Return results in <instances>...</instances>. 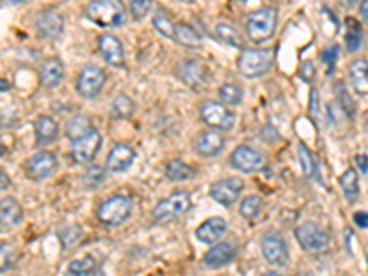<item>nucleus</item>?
Listing matches in <instances>:
<instances>
[{"mask_svg": "<svg viewBox=\"0 0 368 276\" xmlns=\"http://www.w3.org/2000/svg\"><path fill=\"white\" fill-rule=\"evenodd\" d=\"M85 17L101 28H118L125 23V6L122 0H91Z\"/></svg>", "mask_w": 368, "mask_h": 276, "instance_id": "obj_1", "label": "nucleus"}, {"mask_svg": "<svg viewBox=\"0 0 368 276\" xmlns=\"http://www.w3.org/2000/svg\"><path fill=\"white\" fill-rule=\"evenodd\" d=\"M276 24H278V11L272 6L256 9L247 17V24H245V32L247 37L256 45L267 42L272 39L276 32Z\"/></svg>", "mask_w": 368, "mask_h": 276, "instance_id": "obj_2", "label": "nucleus"}, {"mask_svg": "<svg viewBox=\"0 0 368 276\" xmlns=\"http://www.w3.org/2000/svg\"><path fill=\"white\" fill-rule=\"evenodd\" d=\"M275 61V52L271 48H245L239 54L238 70L247 79H258L269 74Z\"/></svg>", "mask_w": 368, "mask_h": 276, "instance_id": "obj_3", "label": "nucleus"}, {"mask_svg": "<svg viewBox=\"0 0 368 276\" xmlns=\"http://www.w3.org/2000/svg\"><path fill=\"white\" fill-rule=\"evenodd\" d=\"M190 208H192L190 193L179 190L156 202V207L153 208V219L155 223H170V221L179 219L180 216L188 214Z\"/></svg>", "mask_w": 368, "mask_h": 276, "instance_id": "obj_4", "label": "nucleus"}, {"mask_svg": "<svg viewBox=\"0 0 368 276\" xmlns=\"http://www.w3.org/2000/svg\"><path fill=\"white\" fill-rule=\"evenodd\" d=\"M133 210V202L127 195H113V197L105 199L100 202V207L96 210V217L101 225L105 226H120L122 223L127 221Z\"/></svg>", "mask_w": 368, "mask_h": 276, "instance_id": "obj_5", "label": "nucleus"}, {"mask_svg": "<svg viewBox=\"0 0 368 276\" xmlns=\"http://www.w3.org/2000/svg\"><path fill=\"white\" fill-rule=\"evenodd\" d=\"M199 115H201L202 122L214 131H230L234 127V113L226 109V105H223L219 101L205 100L199 105Z\"/></svg>", "mask_w": 368, "mask_h": 276, "instance_id": "obj_6", "label": "nucleus"}, {"mask_svg": "<svg viewBox=\"0 0 368 276\" xmlns=\"http://www.w3.org/2000/svg\"><path fill=\"white\" fill-rule=\"evenodd\" d=\"M294 238H297L300 247L304 251H308V253H322L330 245V234L321 225L313 223V221L300 223L294 229Z\"/></svg>", "mask_w": 368, "mask_h": 276, "instance_id": "obj_7", "label": "nucleus"}, {"mask_svg": "<svg viewBox=\"0 0 368 276\" xmlns=\"http://www.w3.org/2000/svg\"><path fill=\"white\" fill-rule=\"evenodd\" d=\"M105 81L107 76L103 69H100L96 64H85L78 76L76 88H78L79 96L85 98V100H92L100 94L101 88L105 87Z\"/></svg>", "mask_w": 368, "mask_h": 276, "instance_id": "obj_8", "label": "nucleus"}, {"mask_svg": "<svg viewBox=\"0 0 368 276\" xmlns=\"http://www.w3.org/2000/svg\"><path fill=\"white\" fill-rule=\"evenodd\" d=\"M260 248H262L263 260L269 265L282 267L289 260V248L278 232H265L262 236V241H260Z\"/></svg>", "mask_w": 368, "mask_h": 276, "instance_id": "obj_9", "label": "nucleus"}, {"mask_svg": "<svg viewBox=\"0 0 368 276\" xmlns=\"http://www.w3.org/2000/svg\"><path fill=\"white\" fill-rule=\"evenodd\" d=\"M230 164L236 170L243 171V173H254V171H260L265 166V156H263L262 151L254 149L253 146L241 144L230 155Z\"/></svg>", "mask_w": 368, "mask_h": 276, "instance_id": "obj_10", "label": "nucleus"}, {"mask_svg": "<svg viewBox=\"0 0 368 276\" xmlns=\"http://www.w3.org/2000/svg\"><path fill=\"white\" fill-rule=\"evenodd\" d=\"M57 168V156L52 151H37L24 164V171L32 180L48 179Z\"/></svg>", "mask_w": 368, "mask_h": 276, "instance_id": "obj_11", "label": "nucleus"}, {"mask_svg": "<svg viewBox=\"0 0 368 276\" xmlns=\"http://www.w3.org/2000/svg\"><path fill=\"white\" fill-rule=\"evenodd\" d=\"M243 192V180L238 177H229V179H221L210 186V195L221 207H232L238 201L239 193Z\"/></svg>", "mask_w": 368, "mask_h": 276, "instance_id": "obj_12", "label": "nucleus"}, {"mask_svg": "<svg viewBox=\"0 0 368 276\" xmlns=\"http://www.w3.org/2000/svg\"><path fill=\"white\" fill-rule=\"evenodd\" d=\"M175 74L177 78L180 79L183 83L190 85L193 88H201L207 85L208 79V70L207 67L197 59H184L177 64L175 69Z\"/></svg>", "mask_w": 368, "mask_h": 276, "instance_id": "obj_13", "label": "nucleus"}, {"mask_svg": "<svg viewBox=\"0 0 368 276\" xmlns=\"http://www.w3.org/2000/svg\"><path fill=\"white\" fill-rule=\"evenodd\" d=\"M101 147V134L98 129H92L88 131L85 137L78 138L76 142H72V159L74 162L78 164H85V162H91L96 153L100 151Z\"/></svg>", "mask_w": 368, "mask_h": 276, "instance_id": "obj_14", "label": "nucleus"}, {"mask_svg": "<svg viewBox=\"0 0 368 276\" xmlns=\"http://www.w3.org/2000/svg\"><path fill=\"white\" fill-rule=\"evenodd\" d=\"M35 28L41 37H46V39H55V37H59L64 30L63 15L54 8L42 9L41 13L37 15L35 18Z\"/></svg>", "mask_w": 368, "mask_h": 276, "instance_id": "obj_15", "label": "nucleus"}, {"mask_svg": "<svg viewBox=\"0 0 368 276\" xmlns=\"http://www.w3.org/2000/svg\"><path fill=\"white\" fill-rule=\"evenodd\" d=\"M98 50H100L101 57L105 59V63L113 64V67H124V45L120 42L118 37L109 35V33L100 35V39H98Z\"/></svg>", "mask_w": 368, "mask_h": 276, "instance_id": "obj_16", "label": "nucleus"}, {"mask_svg": "<svg viewBox=\"0 0 368 276\" xmlns=\"http://www.w3.org/2000/svg\"><path fill=\"white\" fill-rule=\"evenodd\" d=\"M193 149L195 153L201 156H217L223 149H225V138L221 137L217 131L210 129V131H202L195 137V142H193Z\"/></svg>", "mask_w": 368, "mask_h": 276, "instance_id": "obj_17", "label": "nucleus"}, {"mask_svg": "<svg viewBox=\"0 0 368 276\" xmlns=\"http://www.w3.org/2000/svg\"><path fill=\"white\" fill-rule=\"evenodd\" d=\"M236 254H238V247L232 241H221V243H216L205 254L202 263L210 267V269H219V267L229 265L236 258Z\"/></svg>", "mask_w": 368, "mask_h": 276, "instance_id": "obj_18", "label": "nucleus"}, {"mask_svg": "<svg viewBox=\"0 0 368 276\" xmlns=\"http://www.w3.org/2000/svg\"><path fill=\"white\" fill-rule=\"evenodd\" d=\"M134 159H137V153H134L133 147L127 146V144H116L107 155V168L113 173H122V171L131 168Z\"/></svg>", "mask_w": 368, "mask_h": 276, "instance_id": "obj_19", "label": "nucleus"}, {"mask_svg": "<svg viewBox=\"0 0 368 276\" xmlns=\"http://www.w3.org/2000/svg\"><path fill=\"white\" fill-rule=\"evenodd\" d=\"M226 232V221L223 217H208L207 221H202L199 229L195 230V236H197L199 241L207 245H214L216 241H219L221 236Z\"/></svg>", "mask_w": 368, "mask_h": 276, "instance_id": "obj_20", "label": "nucleus"}, {"mask_svg": "<svg viewBox=\"0 0 368 276\" xmlns=\"http://www.w3.org/2000/svg\"><path fill=\"white\" fill-rule=\"evenodd\" d=\"M41 85L45 88H55L59 87L61 81L64 78V64L63 61L57 59V57H50L46 59L41 67Z\"/></svg>", "mask_w": 368, "mask_h": 276, "instance_id": "obj_21", "label": "nucleus"}, {"mask_svg": "<svg viewBox=\"0 0 368 276\" xmlns=\"http://www.w3.org/2000/svg\"><path fill=\"white\" fill-rule=\"evenodd\" d=\"M24 210L13 197H4L0 202V225L2 230L15 229L23 221Z\"/></svg>", "mask_w": 368, "mask_h": 276, "instance_id": "obj_22", "label": "nucleus"}, {"mask_svg": "<svg viewBox=\"0 0 368 276\" xmlns=\"http://www.w3.org/2000/svg\"><path fill=\"white\" fill-rule=\"evenodd\" d=\"M348 78L352 87H354L357 96H368V61L367 59H355L350 64Z\"/></svg>", "mask_w": 368, "mask_h": 276, "instance_id": "obj_23", "label": "nucleus"}, {"mask_svg": "<svg viewBox=\"0 0 368 276\" xmlns=\"http://www.w3.org/2000/svg\"><path fill=\"white\" fill-rule=\"evenodd\" d=\"M64 276H103L101 263L94 256H85L70 262Z\"/></svg>", "mask_w": 368, "mask_h": 276, "instance_id": "obj_24", "label": "nucleus"}, {"mask_svg": "<svg viewBox=\"0 0 368 276\" xmlns=\"http://www.w3.org/2000/svg\"><path fill=\"white\" fill-rule=\"evenodd\" d=\"M59 137V125L52 116L41 115L35 120L37 144H50Z\"/></svg>", "mask_w": 368, "mask_h": 276, "instance_id": "obj_25", "label": "nucleus"}, {"mask_svg": "<svg viewBox=\"0 0 368 276\" xmlns=\"http://www.w3.org/2000/svg\"><path fill=\"white\" fill-rule=\"evenodd\" d=\"M175 42H179L184 48H199L202 42L201 33L195 30L193 26L186 23H177L175 24Z\"/></svg>", "mask_w": 368, "mask_h": 276, "instance_id": "obj_26", "label": "nucleus"}, {"mask_svg": "<svg viewBox=\"0 0 368 276\" xmlns=\"http://www.w3.org/2000/svg\"><path fill=\"white\" fill-rule=\"evenodd\" d=\"M299 161H300V168H302V173L306 175L308 179L317 177L318 175L317 156L313 155L311 149H309L304 142H299Z\"/></svg>", "mask_w": 368, "mask_h": 276, "instance_id": "obj_27", "label": "nucleus"}, {"mask_svg": "<svg viewBox=\"0 0 368 276\" xmlns=\"http://www.w3.org/2000/svg\"><path fill=\"white\" fill-rule=\"evenodd\" d=\"M346 35H345V42H346V50L348 52H357L363 45V28L361 24L355 21V18L348 17L346 18Z\"/></svg>", "mask_w": 368, "mask_h": 276, "instance_id": "obj_28", "label": "nucleus"}, {"mask_svg": "<svg viewBox=\"0 0 368 276\" xmlns=\"http://www.w3.org/2000/svg\"><path fill=\"white\" fill-rule=\"evenodd\" d=\"M91 120L85 115H76L67 122V137L70 138V142H76L78 138L85 137L88 131H92Z\"/></svg>", "mask_w": 368, "mask_h": 276, "instance_id": "obj_29", "label": "nucleus"}, {"mask_svg": "<svg viewBox=\"0 0 368 276\" xmlns=\"http://www.w3.org/2000/svg\"><path fill=\"white\" fill-rule=\"evenodd\" d=\"M137 110V103H134L127 94H120L115 98V101L110 103V116L118 120L131 118Z\"/></svg>", "mask_w": 368, "mask_h": 276, "instance_id": "obj_30", "label": "nucleus"}, {"mask_svg": "<svg viewBox=\"0 0 368 276\" xmlns=\"http://www.w3.org/2000/svg\"><path fill=\"white\" fill-rule=\"evenodd\" d=\"M340 188L348 202H355L359 197V177L354 168H348L345 173L340 175Z\"/></svg>", "mask_w": 368, "mask_h": 276, "instance_id": "obj_31", "label": "nucleus"}, {"mask_svg": "<svg viewBox=\"0 0 368 276\" xmlns=\"http://www.w3.org/2000/svg\"><path fill=\"white\" fill-rule=\"evenodd\" d=\"M164 173L166 177L173 183H180V180H188L193 177V170L190 168L186 162L179 161V159H173L166 164L164 168Z\"/></svg>", "mask_w": 368, "mask_h": 276, "instance_id": "obj_32", "label": "nucleus"}, {"mask_svg": "<svg viewBox=\"0 0 368 276\" xmlns=\"http://www.w3.org/2000/svg\"><path fill=\"white\" fill-rule=\"evenodd\" d=\"M262 212H263V201L260 195H248V197L243 199L241 207H239V214H241V217H245V219L248 221L258 219V217L262 216Z\"/></svg>", "mask_w": 368, "mask_h": 276, "instance_id": "obj_33", "label": "nucleus"}, {"mask_svg": "<svg viewBox=\"0 0 368 276\" xmlns=\"http://www.w3.org/2000/svg\"><path fill=\"white\" fill-rule=\"evenodd\" d=\"M219 98L225 105H239L243 100V91L236 83H223L219 87Z\"/></svg>", "mask_w": 368, "mask_h": 276, "instance_id": "obj_34", "label": "nucleus"}, {"mask_svg": "<svg viewBox=\"0 0 368 276\" xmlns=\"http://www.w3.org/2000/svg\"><path fill=\"white\" fill-rule=\"evenodd\" d=\"M151 24L162 37H166V39H175V24L168 15L159 11V13H155V17H153Z\"/></svg>", "mask_w": 368, "mask_h": 276, "instance_id": "obj_35", "label": "nucleus"}, {"mask_svg": "<svg viewBox=\"0 0 368 276\" xmlns=\"http://www.w3.org/2000/svg\"><path fill=\"white\" fill-rule=\"evenodd\" d=\"M216 37L229 46H238V48L241 46V37H239L238 30L234 26H229V24H217Z\"/></svg>", "mask_w": 368, "mask_h": 276, "instance_id": "obj_36", "label": "nucleus"}, {"mask_svg": "<svg viewBox=\"0 0 368 276\" xmlns=\"http://www.w3.org/2000/svg\"><path fill=\"white\" fill-rule=\"evenodd\" d=\"M133 21H142L153 8V0H127Z\"/></svg>", "mask_w": 368, "mask_h": 276, "instance_id": "obj_37", "label": "nucleus"}, {"mask_svg": "<svg viewBox=\"0 0 368 276\" xmlns=\"http://www.w3.org/2000/svg\"><path fill=\"white\" fill-rule=\"evenodd\" d=\"M83 179H85V183H88V186H100L105 179V171L101 170L100 166H91L83 175Z\"/></svg>", "mask_w": 368, "mask_h": 276, "instance_id": "obj_38", "label": "nucleus"}, {"mask_svg": "<svg viewBox=\"0 0 368 276\" xmlns=\"http://www.w3.org/2000/svg\"><path fill=\"white\" fill-rule=\"evenodd\" d=\"M337 55H339V46H335V45L331 46V48H326V50L322 52L321 59H322V63H324L328 67V72H331V70H333V67H335Z\"/></svg>", "mask_w": 368, "mask_h": 276, "instance_id": "obj_39", "label": "nucleus"}, {"mask_svg": "<svg viewBox=\"0 0 368 276\" xmlns=\"http://www.w3.org/2000/svg\"><path fill=\"white\" fill-rule=\"evenodd\" d=\"M0 247H2V271H6L11 265V260H13V247L8 241H2Z\"/></svg>", "mask_w": 368, "mask_h": 276, "instance_id": "obj_40", "label": "nucleus"}, {"mask_svg": "<svg viewBox=\"0 0 368 276\" xmlns=\"http://www.w3.org/2000/svg\"><path fill=\"white\" fill-rule=\"evenodd\" d=\"M354 223L359 229H368V212H355Z\"/></svg>", "mask_w": 368, "mask_h": 276, "instance_id": "obj_41", "label": "nucleus"}, {"mask_svg": "<svg viewBox=\"0 0 368 276\" xmlns=\"http://www.w3.org/2000/svg\"><path fill=\"white\" fill-rule=\"evenodd\" d=\"M300 74H302L306 81H311L313 74H315V69H313V64L311 63H304L302 69H300Z\"/></svg>", "mask_w": 368, "mask_h": 276, "instance_id": "obj_42", "label": "nucleus"}, {"mask_svg": "<svg viewBox=\"0 0 368 276\" xmlns=\"http://www.w3.org/2000/svg\"><path fill=\"white\" fill-rule=\"evenodd\" d=\"M355 164L359 166V170L363 171V173H367V171H368V156L363 155V153H361V155H357V156H355Z\"/></svg>", "mask_w": 368, "mask_h": 276, "instance_id": "obj_43", "label": "nucleus"}, {"mask_svg": "<svg viewBox=\"0 0 368 276\" xmlns=\"http://www.w3.org/2000/svg\"><path fill=\"white\" fill-rule=\"evenodd\" d=\"M359 13H361L363 23L368 24V0H363V2H361V6H359Z\"/></svg>", "mask_w": 368, "mask_h": 276, "instance_id": "obj_44", "label": "nucleus"}, {"mask_svg": "<svg viewBox=\"0 0 368 276\" xmlns=\"http://www.w3.org/2000/svg\"><path fill=\"white\" fill-rule=\"evenodd\" d=\"M0 177H2V186H0V188H2V192H6V190H8L9 186H11V184H9V177H8V175H6L4 170L0 171Z\"/></svg>", "mask_w": 368, "mask_h": 276, "instance_id": "obj_45", "label": "nucleus"}, {"mask_svg": "<svg viewBox=\"0 0 368 276\" xmlns=\"http://www.w3.org/2000/svg\"><path fill=\"white\" fill-rule=\"evenodd\" d=\"M339 2L345 6V8H354V6L359 4V0H339Z\"/></svg>", "mask_w": 368, "mask_h": 276, "instance_id": "obj_46", "label": "nucleus"}, {"mask_svg": "<svg viewBox=\"0 0 368 276\" xmlns=\"http://www.w3.org/2000/svg\"><path fill=\"white\" fill-rule=\"evenodd\" d=\"M26 0H2V4L4 6H18V4H24Z\"/></svg>", "mask_w": 368, "mask_h": 276, "instance_id": "obj_47", "label": "nucleus"}, {"mask_svg": "<svg viewBox=\"0 0 368 276\" xmlns=\"http://www.w3.org/2000/svg\"><path fill=\"white\" fill-rule=\"evenodd\" d=\"M262 276H282L280 272H276V271H267L265 275H262Z\"/></svg>", "mask_w": 368, "mask_h": 276, "instance_id": "obj_48", "label": "nucleus"}, {"mask_svg": "<svg viewBox=\"0 0 368 276\" xmlns=\"http://www.w3.org/2000/svg\"><path fill=\"white\" fill-rule=\"evenodd\" d=\"M6 88H9L8 83H6V79H2V92H6Z\"/></svg>", "mask_w": 368, "mask_h": 276, "instance_id": "obj_49", "label": "nucleus"}, {"mask_svg": "<svg viewBox=\"0 0 368 276\" xmlns=\"http://www.w3.org/2000/svg\"><path fill=\"white\" fill-rule=\"evenodd\" d=\"M367 129H368V116H367Z\"/></svg>", "mask_w": 368, "mask_h": 276, "instance_id": "obj_50", "label": "nucleus"}, {"mask_svg": "<svg viewBox=\"0 0 368 276\" xmlns=\"http://www.w3.org/2000/svg\"><path fill=\"white\" fill-rule=\"evenodd\" d=\"M367 260H368V254H367Z\"/></svg>", "mask_w": 368, "mask_h": 276, "instance_id": "obj_51", "label": "nucleus"}]
</instances>
